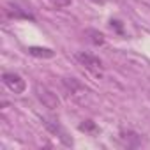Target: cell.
<instances>
[{"label": "cell", "mask_w": 150, "mask_h": 150, "mask_svg": "<svg viewBox=\"0 0 150 150\" xmlns=\"http://www.w3.org/2000/svg\"><path fill=\"white\" fill-rule=\"evenodd\" d=\"M78 129H80L81 132H88V134H97V131H99V127H97L96 122H92V120H83V122L78 125Z\"/></svg>", "instance_id": "obj_7"}, {"label": "cell", "mask_w": 150, "mask_h": 150, "mask_svg": "<svg viewBox=\"0 0 150 150\" xmlns=\"http://www.w3.org/2000/svg\"><path fill=\"white\" fill-rule=\"evenodd\" d=\"M35 94H37V99H39L46 108L55 110V108L60 106V101H58L57 94L51 92L50 88H46V87H42V85H37V87H35Z\"/></svg>", "instance_id": "obj_3"}, {"label": "cell", "mask_w": 150, "mask_h": 150, "mask_svg": "<svg viewBox=\"0 0 150 150\" xmlns=\"http://www.w3.org/2000/svg\"><path fill=\"white\" fill-rule=\"evenodd\" d=\"M28 55L37 57V58H53V57H55V51H53V50H50V48L32 46V48H28Z\"/></svg>", "instance_id": "obj_5"}, {"label": "cell", "mask_w": 150, "mask_h": 150, "mask_svg": "<svg viewBox=\"0 0 150 150\" xmlns=\"http://www.w3.org/2000/svg\"><path fill=\"white\" fill-rule=\"evenodd\" d=\"M117 28V32L118 34H122V27H120V21H117V20H111V28Z\"/></svg>", "instance_id": "obj_10"}, {"label": "cell", "mask_w": 150, "mask_h": 150, "mask_svg": "<svg viewBox=\"0 0 150 150\" xmlns=\"http://www.w3.org/2000/svg\"><path fill=\"white\" fill-rule=\"evenodd\" d=\"M44 124H46V127H48V129H50L51 132H55V134H58V136H60V138H62V139H64V141L67 143V145L71 143L69 139H65V132H64V129H62V127L58 125V122H55V120H46Z\"/></svg>", "instance_id": "obj_6"}, {"label": "cell", "mask_w": 150, "mask_h": 150, "mask_svg": "<svg viewBox=\"0 0 150 150\" xmlns=\"http://www.w3.org/2000/svg\"><path fill=\"white\" fill-rule=\"evenodd\" d=\"M2 80H4V85H6L11 92H14V94H23L25 88H27L25 80L20 76V74H16V72H4Z\"/></svg>", "instance_id": "obj_2"}, {"label": "cell", "mask_w": 150, "mask_h": 150, "mask_svg": "<svg viewBox=\"0 0 150 150\" xmlns=\"http://www.w3.org/2000/svg\"><path fill=\"white\" fill-rule=\"evenodd\" d=\"M87 35H90L88 39H90V42H92V44H96V46L104 44V35H103L99 30H87Z\"/></svg>", "instance_id": "obj_8"}, {"label": "cell", "mask_w": 150, "mask_h": 150, "mask_svg": "<svg viewBox=\"0 0 150 150\" xmlns=\"http://www.w3.org/2000/svg\"><path fill=\"white\" fill-rule=\"evenodd\" d=\"M76 60L80 62V65H83L90 74H94V76L101 78L103 72H104V65L103 62L96 57V55H90V53H76Z\"/></svg>", "instance_id": "obj_1"}, {"label": "cell", "mask_w": 150, "mask_h": 150, "mask_svg": "<svg viewBox=\"0 0 150 150\" xmlns=\"http://www.w3.org/2000/svg\"><path fill=\"white\" fill-rule=\"evenodd\" d=\"M48 2H50L53 7H58V9H62V7H67V6H71V2H72V0H48Z\"/></svg>", "instance_id": "obj_9"}, {"label": "cell", "mask_w": 150, "mask_h": 150, "mask_svg": "<svg viewBox=\"0 0 150 150\" xmlns=\"http://www.w3.org/2000/svg\"><path fill=\"white\" fill-rule=\"evenodd\" d=\"M94 4H103V0H92Z\"/></svg>", "instance_id": "obj_11"}, {"label": "cell", "mask_w": 150, "mask_h": 150, "mask_svg": "<svg viewBox=\"0 0 150 150\" xmlns=\"http://www.w3.org/2000/svg\"><path fill=\"white\" fill-rule=\"evenodd\" d=\"M6 13H7L9 18H23V20H32V21H34V14L30 13V9L21 7V6L16 4V2H14V4H7Z\"/></svg>", "instance_id": "obj_4"}]
</instances>
